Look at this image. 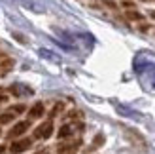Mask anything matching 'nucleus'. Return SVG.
<instances>
[{"label":"nucleus","instance_id":"obj_16","mask_svg":"<svg viewBox=\"0 0 155 154\" xmlns=\"http://www.w3.org/2000/svg\"><path fill=\"white\" fill-rule=\"evenodd\" d=\"M150 17H151V19H155V10H151V12H150Z\"/></svg>","mask_w":155,"mask_h":154},{"label":"nucleus","instance_id":"obj_3","mask_svg":"<svg viewBox=\"0 0 155 154\" xmlns=\"http://www.w3.org/2000/svg\"><path fill=\"white\" fill-rule=\"evenodd\" d=\"M28 126H30V122H17L10 131H8V139H13V137H19V135H23L28 129Z\"/></svg>","mask_w":155,"mask_h":154},{"label":"nucleus","instance_id":"obj_12","mask_svg":"<svg viewBox=\"0 0 155 154\" xmlns=\"http://www.w3.org/2000/svg\"><path fill=\"white\" fill-rule=\"evenodd\" d=\"M25 109H27L25 105H13V107H10V109H8V110H12V112L15 114V116H17L19 112H25Z\"/></svg>","mask_w":155,"mask_h":154},{"label":"nucleus","instance_id":"obj_4","mask_svg":"<svg viewBox=\"0 0 155 154\" xmlns=\"http://www.w3.org/2000/svg\"><path fill=\"white\" fill-rule=\"evenodd\" d=\"M30 145H32V141L30 139H19V141H15V143H12V147H10V152L12 154H19V152H23V150H27Z\"/></svg>","mask_w":155,"mask_h":154},{"label":"nucleus","instance_id":"obj_7","mask_svg":"<svg viewBox=\"0 0 155 154\" xmlns=\"http://www.w3.org/2000/svg\"><path fill=\"white\" fill-rule=\"evenodd\" d=\"M28 116L30 118H40V116H44V103H36L32 109L28 110Z\"/></svg>","mask_w":155,"mask_h":154},{"label":"nucleus","instance_id":"obj_15","mask_svg":"<svg viewBox=\"0 0 155 154\" xmlns=\"http://www.w3.org/2000/svg\"><path fill=\"white\" fill-rule=\"evenodd\" d=\"M13 36L17 38V42H21V44H27V38L23 36V34H19V33H13Z\"/></svg>","mask_w":155,"mask_h":154},{"label":"nucleus","instance_id":"obj_1","mask_svg":"<svg viewBox=\"0 0 155 154\" xmlns=\"http://www.w3.org/2000/svg\"><path fill=\"white\" fill-rule=\"evenodd\" d=\"M125 131V137L129 139V143L133 145V147L136 149H140V150H148V143H146V139L136 131V129H130V128H125L123 129Z\"/></svg>","mask_w":155,"mask_h":154},{"label":"nucleus","instance_id":"obj_17","mask_svg":"<svg viewBox=\"0 0 155 154\" xmlns=\"http://www.w3.org/2000/svg\"><path fill=\"white\" fill-rule=\"evenodd\" d=\"M34 154H49L48 150H40V152H34Z\"/></svg>","mask_w":155,"mask_h":154},{"label":"nucleus","instance_id":"obj_5","mask_svg":"<svg viewBox=\"0 0 155 154\" xmlns=\"http://www.w3.org/2000/svg\"><path fill=\"white\" fill-rule=\"evenodd\" d=\"M81 145V141L78 139V141H74V143H68V145H61V147L57 149V152L59 154H76V150H78V147Z\"/></svg>","mask_w":155,"mask_h":154},{"label":"nucleus","instance_id":"obj_13","mask_svg":"<svg viewBox=\"0 0 155 154\" xmlns=\"http://www.w3.org/2000/svg\"><path fill=\"white\" fill-rule=\"evenodd\" d=\"M61 110H63V103H57V105H55V107L51 109L49 116H51V118H53V116H57V112H61Z\"/></svg>","mask_w":155,"mask_h":154},{"label":"nucleus","instance_id":"obj_11","mask_svg":"<svg viewBox=\"0 0 155 154\" xmlns=\"http://www.w3.org/2000/svg\"><path fill=\"white\" fill-rule=\"evenodd\" d=\"M13 118H15V114L12 110H6V112H2V116H0V124H8V122H12Z\"/></svg>","mask_w":155,"mask_h":154},{"label":"nucleus","instance_id":"obj_14","mask_svg":"<svg viewBox=\"0 0 155 154\" xmlns=\"http://www.w3.org/2000/svg\"><path fill=\"white\" fill-rule=\"evenodd\" d=\"M100 2H102L104 6H108V8H112V10H115V8H117V4H115L114 0H100Z\"/></svg>","mask_w":155,"mask_h":154},{"label":"nucleus","instance_id":"obj_8","mask_svg":"<svg viewBox=\"0 0 155 154\" xmlns=\"http://www.w3.org/2000/svg\"><path fill=\"white\" fill-rule=\"evenodd\" d=\"M74 131H76V126H72V124H66V126H63V128L59 129V139H64V137H70Z\"/></svg>","mask_w":155,"mask_h":154},{"label":"nucleus","instance_id":"obj_10","mask_svg":"<svg viewBox=\"0 0 155 154\" xmlns=\"http://www.w3.org/2000/svg\"><path fill=\"white\" fill-rule=\"evenodd\" d=\"M127 17L130 21H142L144 19V15L140 12H136V10H127Z\"/></svg>","mask_w":155,"mask_h":154},{"label":"nucleus","instance_id":"obj_21","mask_svg":"<svg viewBox=\"0 0 155 154\" xmlns=\"http://www.w3.org/2000/svg\"><path fill=\"white\" fill-rule=\"evenodd\" d=\"M0 133H2V131H0Z\"/></svg>","mask_w":155,"mask_h":154},{"label":"nucleus","instance_id":"obj_6","mask_svg":"<svg viewBox=\"0 0 155 154\" xmlns=\"http://www.w3.org/2000/svg\"><path fill=\"white\" fill-rule=\"evenodd\" d=\"M10 93L13 95H32V89L27 88V86H23V84H13V86H10Z\"/></svg>","mask_w":155,"mask_h":154},{"label":"nucleus","instance_id":"obj_20","mask_svg":"<svg viewBox=\"0 0 155 154\" xmlns=\"http://www.w3.org/2000/svg\"><path fill=\"white\" fill-rule=\"evenodd\" d=\"M142 2H146V0H142Z\"/></svg>","mask_w":155,"mask_h":154},{"label":"nucleus","instance_id":"obj_2","mask_svg":"<svg viewBox=\"0 0 155 154\" xmlns=\"http://www.w3.org/2000/svg\"><path fill=\"white\" fill-rule=\"evenodd\" d=\"M51 135H53V122L51 120L40 124V126L36 128V131H34L36 139H48V137H51Z\"/></svg>","mask_w":155,"mask_h":154},{"label":"nucleus","instance_id":"obj_18","mask_svg":"<svg viewBox=\"0 0 155 154\" xmlns=\"http://www.w3.org/2000/svg\"><path fill=\"white\" fill-rule=\"evenodd\" d=\"M4 152H6V149H4V147H0V154H4Z\"/></svg>","mask_w":155,"mask_h":154},{"label":"nucleus","instance_id":"obj_19","mask_svg":"<svg viewBox=\"0 0 155 154\" xmlns=\"http://www.w3.org/2000/svg\"><path fill=\"white\" fill-rule=\"evenodd\" d=\"M6 101V97H0V103H4Z\"/></svg>","mask_w":155,"mask_h":154},{"label":"nucleus","instance_id":"obj_9","mask_svg":"<svg viewBox=\"0 0 155 154\" xmlns=\"http://www.w3.org/2000/svg\"><path fill=\"white\" fill-rule=\"evenodd\" d=\"M102 145H104V135H102V133H98V135H95V139H93V143H91V147L87 149V152L97 150L98 147H102Z\"/></svg>","mask_w":155,"mask_h":154}]
</instances>
